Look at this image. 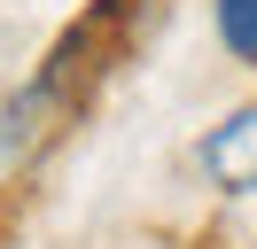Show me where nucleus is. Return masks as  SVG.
Returning a JSON list of instances; mask_svg holds the SVG:
<instances>
[{
	"label": "nucleus",
	"mask_w": 257,
	"mask_h": 249,
	"mask_svg": "<svg viewBox=\"0 0 257 249\" xmlns=\"http://www.w3.org/2000/svg\"><path fill=\"white\" fill-rule=\"evenodd\" d=\"M70 101H78V39H70V47H55V55H47V70L0 101V179H16V171L32 164V156L47 148L55 133H63Z\"/></svg>",
	"instance_id": "f257e3e1"
},
{
	"label": "nucleus",
	"mask_w": 257,
	"mask_h": 249,
	"mask_svg": "<svg viewBox=\"0 0 257 249\" xmlns=\"http://www.w3.org/2000/svg\"><path fill=\"white\" fill-rule=\"evenodd\" d=\"M203 171L226 187V195H257V101L234 109V117L203 140Z\"/></svg>",
	"instance_id": "f03ea898"
},
{
	"label": "nucleus",
	"mask_w": 257,
	"mask_h": 249,
	"mask_svg": "<svg viewBox=\"0 0 257 249\" xmlns=\"http://www.w3.org/2000/svg\"><path fill=\"white\" fill-rule=\"evenodd\" d=\"M210 24L234 62H257V0H210Z\"/></svg>",
	"instance_id": "7ed1b4c3"
}]
</instances>
